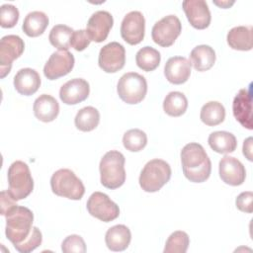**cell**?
I'll return each mask as SVG.
<instances>
[{
    "instance_id": "cell-1",
    "label": "cell",
    "mask_w": 253,
    "mask_h": 253,
    "mask_svg": "<svg viewBox=\"0 0 253 253\" xmlns=\"http://www.w3.org/2000/svg\"><path fill=\"white\" fill-rule=\"evenodd\" d=\"M182 169L185 177L194 183H202L209 179L211 162L204 147L197 142L186 144L181 150Z\"/></svg>"
},
{
    "instance_id": "cell-2",
    "label": "cell",
    "mask_w": 253,
    "mask_h": 253,
    "mask_svg": "<svg viewBox=\"0 0 253 253\" xmlns=\"http://www.w3.org/2000/svg\"><path fill=\"white\" fill-rule=\"evenodd\" d=\"M6 237L12 244L22 243L32 232L34 214L26 207L17 206L6 215Z\"/></svg>"
},
{
    "instance_id": "cell-3",
    "label": "cell",
    "mask_w": 253,
    "mask_h": 253,
    "mask_svg": "<svg viewBox=\"0 0 253 253\" xmlns=\"http://www.w3.org/2000/svg\"><path fill=\"white\" fill-rule=\"evenodd\" d=\"M125 156L118 150H110L100 161L101 183L104 187L115 190L124 185L126 181Z\"/></svg>"
},
{
    "instance_id": "cell-4",
    "label": "cell",
    "mask_w": 253,
    "mask_h": 253,
    "mask_svg": "<svg viewBox=\"0 0 253 253\" xmlns=\"http://www.w3.org/2000/svg\"><path fill=\"white\" fill-rule=\"evenodd\" d=\"M7 192L15 201L27 198L34 189V180L32 178L29 166L20 160L13 162L8 169Z\"/></svg>"
},
{
    "instance_id": "cell-5",
    "label": "cell",
    "mask_w": 253,
    "mask_h": 253,
    "mask_svg": "<svg viewBox=\"0 0 253 253\" xmlns=\"http://www.w3.org/2000/svg\"><path fill=\"white\" fill-rule=\"evenodd\" d=\"M171 178V167L162 159L148 161L139 175L141 189L148 193L159 191Z\"/></svg>"
},
{
    "instance_id": "cell-6",
    "label": "cell",
    "mask_w": 253,
    "mask_h": 253,
    "mask_svg": "<svg viewBox=\"0 0 253 253\" xmlns=\"http://www.w3.org/2000/svg\"><path fill=\"white\" fill-rule=\"evenodd\" d=\"M50 187L56 196L75 201L80 200L85 193L82 181L73 171L65 168L59 169L52 174Z\"/></svg>"
},
{
    "instance_id": "cell-7",
    "label": "cell",
    "mask_w": 253,
    "mask_h": 253,
    "mask_svg": "<svg viewBox=\"0 0 253 253\" xmlns=\"http://www.w3.org/2000/svg\"><path fill=\"white\" fill-rule=\"evenodd\" d=\"M117 91L125 103L138 104L144 99L147 92L146 79L136 72L125 73L118 82Z\"/></svg>"
},
{
    "instance_id": "cell-8",
    "label": "cell",
    "mask_w": 253,
    "mask_h": 253,
    "mask_svg": "<svg viewBox=\"0 0 253 253\" xmlns=\"http://www.w3.org/2000/svg\"><path fill=\"white\" fill-rule=\"evenodd\" d=\"M182 31L179 18L175 15H168L156 22L151 31V37L155 43L168 47L171 46Z\"/></svg>"
},
{
    "instance_id": "cell-9",
    "label": "cell",
    "mask_w": 253,
    "mask_h": 253,
    "mask_svg": "<svg viewBox=\"0 0 253 253\" xmlns=\"http://www.w3.org/2000/svg\"><path fill=\"white\" fill-rule=\"evenodd\" d=\"M25 49L24 41L16 35H8L0 42V77L10 73L12 62L20 57Z\"/></svg>"
},
{
    "instance_id": "cell-10",
    "label": "cell",
    "mask_w": 253,
    "mask_h": 253,
    "mask_svg": "<svg viewBox=\"0 0 253 253\" xmlns=\"http://www.w3.org/2000/svg\"><path fill=\"white\" fill-rule=\"evenodd\" d=\"M86 207L92 216L104 222L112 221L120 214L119 206L114 203L108 195L101 192L93 193L89 197Z\"/></svg>"
},
{
    "instance_id": "cell-11",
    "label": "cell",
    "mask_w": 253,
    "mask_h": 253,
    "mask_svg": "<svg viewBox=\"0 0 253 253\" xmlns=\"http://www.w3.org/2000/svg\"><path fill=\"white\" fill-rule=\"evenodd\" d=\"M98 63L100 68L107 73H115L121 70L126 63V49L124 45L117 42L104 45L100 49Z\"/></svg>"
},
{
    "instance_id": "cell-12",
    "label": "cell",
    "mask_w": 253,
    "mask_h": 253,
    "mask_svg": "<svg viewBox=\"0 0 253 253\" xmlns=\"http://www.w3.org/2000/svg\"><path fill=\"white\" fill-rule=\"evenodd\" d=\"M145 32V20L139 11L127 13L121 25V36L128 44L135 45L142 42Z\"/></svg>"
},
{
    "instance_id": "cell-13",
    "label": "cell",
    "mask_w": 253,
    "mask_h": 253,
    "mask_svg": "<svg viewBox=\"0 0 253 253\" xmlns=\"http://www.w3.org/2000/svg\"><path fill=\"white\" fill-rule=\"evenodd\" d=\"M74 56L68 50L53 52L43 67V74L49 80H55L67 75L74 66Z\"/></svg>"
},
{
    "instance_id": "cell-14",
    "label": "cell",
    "mask_w": 253,
    "mask_h": 253,
    "mask_svg": "<svg viewBox=\"0 0 253 253\" xmlns=\"http://www.w3.org/2000/svg\"><path fill=\"white\" fill-rule=\"evenodd\" d=\"M233 116L239 124L248 128L252 129V90L251 84L248 88L240 89L234 97L232 103Z\"/></svg>"
},
{
    "instance_id": "cell-15",
    "label": "cell",
    "mask_w": 253,
    "mask_h": 253,
    "mask_svg": "<svg viewBox=\"0 0 253 253\" xmlns=\"http://www.w3.org/2000/svg\"><path fill=\"white\" fill-rule=\"evenodd\" d=\"M183 10L190 24L198 30H204L211 24V12L204 0H185L182 3Z\"/></svg>"
},
{
    "instance_id": "cell-16",
    "label": "cell",
    "mask_w": 253,
    "mask_h": 253,
    "mask_svg": "<svg viewBox=\"0 0 253 253\" xmlns=\"http://www.w3.org/2000/svg\"><path fill=\"white\" fill-rule=\"evenodd\" d=\"M219 177L227 185L239 186L246 178V171L243 164L235 157L225 155L218 164Z\"/></svg>"
},
{
    "instance_id": "cell-17",
    "label": "cell",
    "mask_w": 253,
    "mask_h": 253,
    "mask_svg": "<svg viewBox=\"0 0 253 253\" xmlns=\"http://www.w3.org/2000/svg\"><path fill=\"white\" fill-rule=\"evenodd\" d=\"M114 24L113 16L107 11H97L88 20L86 32L91 41L95 42H104Z\"/></svg>"
},
{
    "instance_id": "cell-18",
    "label": "cell",
    "mask_w": 253,
    "mask_h": 253,
    "mask_svg": "<svg viewBox=\"0 0 253 253\" xmlns=\"http://www.w3.org/2000/svg\"><path fill=\"white\" fill-rule=\"evenodd\" d=\"M90 93L89 83L82 78H74L63 84L59 98L66 105H76L86 100Z\"/></svg>"
},
{
    "instance_id": "cell-19",
    "label": "cell",
    "mask_w": 253,
    "mask_h": 253,
    "mask_svg": "<svg viewBox=\"0 0 253 253\" xmlns=\"http://www.w3.org/2000/svg\"><path fill=\"white\" fill-rule=\"evenodd\" d=\"M164 75L172 84H183L191 75V63L183 56L170 57L165 63Z\"/></svg>"
},
{
    "instance_id": "cell-20",
    "label": "cell",
    "mask_w": 253,
    "mask_h": 253,
    "mask_svg": "<svg viewBox=\"0 0 253 253\" xmlns=\"http://www.w3.org/2000/svg\"><path fill=\"white\" fill-rule=\"evenodd\" d=\"M40 86L41 77L35 69L22 68L14 77V87L21 95L31 96L39 90Z\"/></svg>"
},
{
    "instance_id": "cell-21",
    "label": "cell",
    "mask_w": 253,
    "mask_h": 253,
    "mask_svg": "<svg viewBox=\"0 0 253 253\" xmlns=\"http://www.w3.org/2000/svg\"><path fill=\"white\" fill-rule=\"evenodd\" d=\"M33 110L38 120L43 123H49L54 121L58 116L59 105L52 96L42 94L36 99Z\"/></svg>"
},
{
    "instance_id": "cell-22",
    "label": "cell",
    "mask_w": 253,
    "mask_h": 253,
    "mask_svg": "<svg viewBox=\"0 0 253 253\" xmlns=\"http://www.w3.org/2000/svg\"><path fill=\"white\" fill-rule=\"evenodd\" d=\"M130 230L124 224H117L110 227L105 235L106 245L112 251L126 250L130 243Z\"/></svg>"
},
{
    "instance_id": "cell-23",
    "label": "cell",
    "mask_w": 253,
    "mask_h": 253,
    "mask_svg": "<svg viewBox=\"0 0 253 253\" xmlns=\"http://www.w3.org/2000/svg\"><path fill=\"white\" fill-rule=\"evenodd\" d=\"M227 43L228 45L236 50H250L253 46L252 27L238 26L232 28L227 33Z\"/></svg>"
},
{
    "instance_id": "cell-24",
    "label": "cell",
    "mask_w": 253,
    "mask_h": 253,
    "mask_svg": "<svg viewBox=\"0 0 253 253\" xmlns=\"http://www.w3.org/2000/svg\"><path fill=\"white\" fill-rule=\"evenodd\" d=\"M215 62V51L207 44H201L193 48L190 53V63L197 71H207Z\"/></svg>"
},
{
    "instance_id": "cell-25",
    "label": "cell",
    "mask_w": 253,
    "mask_h": 253,
    "mask_svg": "<svg viewBox=\"0 0 253 253\" xmlns=\"http://www.w3.org/2000/svg\"><path fill=\"white\" fill-rule=\"evenodd\" d=\"M208 142L213 151L220 154L231 153L236 149L237 146V141L234 134L223 130L211 132L208 138Z\"/></svg>"
},
{
    "instance_id": "cell-26",
    "label": "cell",
    "mask_w": 253,
    "mask_h": 253,
    "mask_svg": "<svg viewBox=\"0 0 253 253\" xmlns=\"http://www.w3.org/2000/svg\"><path fill=\"white\" fill-rule=\"evenodd\" d=\"M48 26V17L41 11H33L29 13L23 23V32L31 38L39 37L45 31Z\"/></svg>"
},
{
    "instance_id": "cell-27",
    "label": "cell",
    "mask_w": 253,
    "mask_h": 253,
    "mask_svg": "<svg viewBox=\"0 0 253 253\" xmlns=\"http://www.w3.org/2000/svg\"><path fill=\"white\" fill-rule=\"evenodd\" d=\"M200 118L207 126H217L224 121L225 109L221 103L217 101H210L202 107Z\"/></svg>"
},
{
    "instance_id": "cell-28",
    "label": "cell",
    "mask_w": 253,
    "mask_h": 253,
    "mask_svg": "<svg viewBox=\"0 0 253 253\" xmlns=\"http://www.w3.org/2000/svg\"><path fill=\"white\" fill-rule=\"evenodd\" d=\"M100 122L99 111L91 106L84 107L76 114L75 126L81 131H91L95 129Z\"/></svg>"
},
{
    "instance_id": "cell-29",
    "label": "cell",
    "mask_w": 253,
    "mask_h": 253,
    "mask_svg": "<svg viewBox=\"0 0 253 253\" xmlns=\"http://www.w3.org/2000/svg\"><path fill=\"white\" fill-rule=\"evenodd\" d=\"M188 108V100L186 96L178 91L170 92L163 101L164 112L171 117L182 116Z\"/></svg>"
},
{
    "instance_id": "cell-30",
    "label": "cell",
    "mask_w": 253,
    "mask_h": 253,
    "mask_svg": "<svg viewBox=\"0 0 253 253\" xmlns=\"http://www.w3.org/2000/svg\"><path fill=\"white\" fill-rule=\"evenodd\" d=\"M160 60V52L151 46H144L140 48L135 55L137 66L146 72L155 70L159 66Z\"/></svg>"
},
{
    "instance_id": "cell-31",
    "label": "cell",
    "mask_w": 253,
    "mask_h": 253,
    "mask_svg": "<svg viewBox=\"0 0 253 253\" xmlns=\"http://www.w3.org/2000/svg\"><path fill=\"white\" fill-rule=\"evenodd\" d=\"M73 32L72 28L66 25H55L49 32V42L59 50H67L70 47Z\"/></svg>"
},
{
    "instance_id": "cell-32",
    "label": "cell",
    "mask_w": 253,
    "mask_h": 253,
    "mask_svg": "<svg viewBox=\"0 0 253 253\" xmlns=\"http://www.w3.org/2000/svg\"><path fill=\"white\" fill-rule=\"evenodd\" d=\"M123 144L125 148L131 152L142 150L147 144L146 133L138 128H132L125 132L123 136Z\"/></svg>"
},
{
    "instance_id": "cell-33",
    "label": "cell",
    "mask_w": 253,
    "mask_h": 253,
    "mask_svg": "<svg viewBox=\"0 0 253 253\" xmlns=\"http://www.w3.org/2000/svg\"><path fill=\"white\" fill-rule=\"evenodd\" d=\"M190 244L189 235L185 231H174L166 240L164 253H185Z\"/></svg>"
},
{
    "instance_id": "cell-34",
    "label": "cell",
    "mask_w": 253,
    "mask_h": 253,
    "mask_svg": "<svg viewBox=\"0 0 253 253\" xmlns=\"http://www.w3.org/2000/svg\"><path fill=\"white\" fill-rule=\"evenodd\" d=\"M42 235L41 230L34 226L31 234L20 244L15 245V249L21 253H30L42 244Z\"/></svg>"
},
{
    "instance_id": "cell-35",
    "label": "cell",
    "mask_w": 253,
    "mask_h": 253,
    "mask_svg": "<svg viewBox=\"0 0 253 253\" xmlns=\"http://www.w3.org/2000/svg\"><path fill=\"white\" fill-rule=\"evenodd\" d=\"M19 20L18 9L11 4H4L0 11V25L2 28H13Z\"/></svg>"
},
{
    "instance_id": "cell-36",
    "label": "cell",
    "mask_w": 253,
    "mask_h": 253,
    "mask_svg": "<svg viewBox=\"0 0 253 253\" xmlns=\"http://www.w3.org/2000/svg\"><path fill=\"white\" fill-rule=\"evenodd\" d=\"M61 250L64 253H85L86 244L80 235L71 234L62 241Z\"/></svg>"
},
{
    "instance_id": "cell-37",
    "label": "cell",
    "mask_w": 253,
    "mask_h": 253,
    "mask_svg": "<svg viewBox=\"0 0 253 253\" xmlns=\"http://www.w3.org/2000/svg\"><path fill=\"white\" fill-rule=\"evenodd\" d=\"M91 39L88 36L86 30L74 31L72 34L70 46H72L77 51L84 50L90 44Z\"/></svg>"
},
{
    "instance_id": "cell-38",
    "label": "cell",
    "mask_w": 253,
    "mask_h": 253,
    "mask_svg": "<svg viewBox=\"0 0 253 253\" xmlns=\"http://www.w3.org/2000/svg\"><path fill=\"white\" fill-rule=\"evenodd\" d=\"M252 201H253V193L250 191L243 192L236 198V201H235L236 208L243 212L251 213L253 211Z\"/></svg>"
},
{
    "instance_id": "cell-39",
    "label": "cell",
    "mask_w": 253,
    "mask_h": 253,
    "mask_svg": "<svg viewBox=\"0 0 253 253\" xmlns=\"http://www.w3.org/2000/svg\"><path fill=\"white\" fill-rule=\"evenodd\" d=\"M0 201H1V214L6 215L10 211H12L18 205L16 201L10 196L7 191H2L0 194Z\"/></svg>"
},
{
    "instance_id": "cell-40",
    "label": "cell",
    "mask_w": 253,
    "mask_h": 253,
    "mask_svg": "<svg viewBox=\"0 0 253 253\" xmlns=\"http://www.w3.org/2000/svg\"><path fill=\"white\" fill-rule=\"evenodd\" d=\"M243 154L249 161H252V137H248L243 143Z\"/></svg>"
},
{
    "instance_id": "cell-41",
    "label": "cell",
    "mask_w": 253,
    "mask_h": 253,
    "mask_svg": "<svg viewBox=\"0 0 253 253\" xmlns=\"http://www.w3.org/2000/svg\"><path fill=\"white\" fill-rule=\"evenodd\" d=\"M234 2H228V1H226V2H214V4H216V5H218V6H220V7H222V8H229L232 4H233Z\"/></svg>"
}]
</instances>
